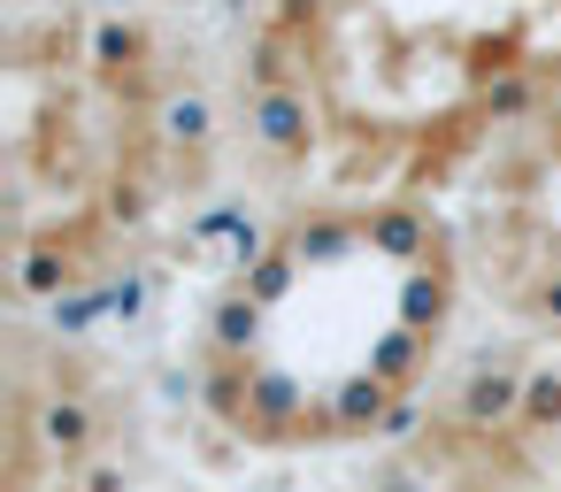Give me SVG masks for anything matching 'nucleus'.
<instances>
[{
    "mask_svg": "<svg viewBox=\"0 0 561 492\" xmlns=\"http://www.w3.org/2000/svg\"><path fill=\"white\" fill-rule=\"evenodd\" d=\"M523 385H530V369L477 362V369L461 377V400H454L461 431H500V423H515V415H523Z\"/></svg>",
    "mask_w": 561,
    "mask_h": 492,
    "instance_id": "1",
    "label": "nucleus"
},
{
    "mask_svg": "<svg viewBox=\"0 0 561 492\" xmlns=\"http://www.w3.org/2000/svg\"><path fill=\"white\" fill-rule=\"evenodd\" d=\"M239 423L262 431V438L308 423V385H300L293 369H254V377H247V415H239Z\"/></svg>",
    "mask_w": 561,
    "mask_h": 492,
    "instance_id": "2",
    "label": "nucleus"
},
{
    "mask_svg": "<svg viewBox=\"0 0 561 492\" xmlns=\"http://www.w3.org/2000/svg\"><path fill=\"white\" fill-rule=\"evenodd\" d=\"M247 124H254V139L277 147V155H308V139H316V116H308V93H300V85L254 93V101H247Z\"/></svg>",
    "mask_w": 561,
    "mask_h": 492,
    "instance_id": "3",
    "label": "nucleus"
},
{
    "mask_svg": "<svg viewBox=\"0 0 561 492\" xmlns=\"http://www.w3.org/2000/svg\"><path fill=\"white\" fill-rule=\"evenodd\" d=\"M32 423H39V446H47L55 461H85V454H93V438H101V415H93L78 392H55Z\"/></svg>",
    "mask_w": 561,
    "mask_h": 492,
    "instance_id": "4",
    "label": "nucleus"
},
{
    "mask_svg": "<svg viewBox=\"0 0 561 492\" xmlns=\"http://www.w3.org/2000/svg\"><path fill=\"white\" fill-rule=\"evenodd\" d=\"M362 239H369L377 254H392V262H415V254L431 247V216L408 208V201H385V208L362 216Z\"/></svg>",
    "mask_w": 561,
    "mask_h": 492,
    "instance_id": "5",
    "label": "nucleus"
},
{
    "mask_svg": "<svg viewBox=\"0 0 561 492\" xmlns=\"http://www.w3.org/2000/svg\"><path fill=\"white\" fill-rule=\"evenodd\" d=\"M385 415H392V385L377 369H354L331 392V431H385Z\"/></svg>",
    "mask_w": 561,
    "mask_h": 492,
    "instance_id": "6",
    "label": "nucleus"
},
{
    "mask_svg": "<svg viewBox=\"0 0 561 492\" xmlns=\"http://www.w3.org/2000/svg\"><path fill=\"white\" fill-rule=\"evenodd\" d=\"M285 247H293L300 262H339L346 247H369V239H362V216H308Z\"/></svg>",
    "mask_w": 561,
    "mask_h": 492,
    "instance_id": "7",
    "label": "nucleus"
},
{
    "mask_svg": "<svg viewBox=\"0 0 561 492\" xmlns=\"http://www.w3.org/2000/svg\"><path fill=\"white\" fill-rule=\"evenodd\" d=\"M262 339V308L247 300V293H231V300H216V316H208V346L224 354V362H247V346Z\"/></svg>",
    "mask_w": 561,
    "mask_h": 492,
    "instance_id": "8",
    "label": "nucleus"
},
{
    "mask_svg": "<svg viewBox=\"0 0 561 492\" xmlns=\"http://www.w3.org/2000/svg\"><path fill=\"white\" fill-rule=\"evenodd\" d=\"M162 139L185 147V155H201V147L216 139V108H208V93H170V101H162Z\"/></svg>",
    "mask_w": 561,
    "mask_h": 492,
    "instance_id": "9",
    "label": "nucleus"
},
{
    "mask_svg": "<svg viewBox=\"0 0 561 492\" xmlns=\"http://www.w3.org/2000/svg\"><path fill=\"white\" fill-rule=\"evenodd\" d=\"M16 277H24L32 300H62V293H70V247H55V239L24 247V254H16Z\"/></svg>",
    "mask_w": 561,
    "mask_h": 492,
    "instance_id": "10",
    "label": "nucleus"
},
{
    "mask_svg": "<svg viewBox=\"0 0 561 492\" xmlns=\"http://www.w3.org/2000/svg\"><path fill=\"white\" fill-rule=\"evenodd\" d=\"M400 323L423 331V339L446 323V277H438V270H415V277L400 285Z\"/></svg>",
    "mask_w": 561,
    "mask_h": 492,
    "instance_id": "11",
    "label": "nucleus"
},
{
    "mask_svg": "<svg viewBox=\"0 0 561 492\" xmlns=\"http://www.w3.org/2000/svg\"><path fill=\"white\" fill-rule=\"evenodd\" d=\"M423 354H431V346H423V331H408V323H392V331H385V339L369 346V369H377L385 385H408V377L423 369Z\"/></svg>",
    "mask_w": 561,
    "mask_h": 492,
    "instance_id": "12",
    "label": "nucleus"
},
{
    "mask_svg": "<svg viewBox=\"0 0 561 492\" xmlns=\"http://www.w3.org/2000/svg\"><path fill=\"white\" fill-rule=\"evenodd\" d=\"M293 277H300V254H293V247H270L262 262H247V285H239V293H247L254 308H270V300L293 293Z\"/></svg>",
    "mask_w": 561,
    "mask_h": 492,
    "instance_id": "13",
    "label": "nucleus"
},
{
    "mask_svg": "<svg viewBox=\"0 0 561 492\" xmlns=\"http://www.w3.org/2000/svg\"><path fill=\"white\" fill-rule=\"evenodd\" d=\"M515 431H561V369H530Z\"/></svg>",
    "mask_w": 561,
    "mask_h": 492,
    "instance_id": "14",
    "label": "nucleus"
},
{
    "mask_svg": "<svg viewBox=\"0 0 561 492\" xmlns=\"http://www.w3.org/2000/svg\"><path fill=\"white\" fill-rule=\"evenodd\" d=\"M139 55H147V39H139L124 16H108V24L93 32V62H101V70H131Z\"/></svg>",
    "mask_w": 561,
    "mask_h": 492,
    "instance_id": "15",
    "label": "nucleus"
},
{
    "mask_svg": "<svg viewBox=\"0 0 561 492\" xmlns=\"http://www.w3.org/2000/svg\"><path fill=\"white\" fill-rule=\"evenodd\" d=\"M93 316H108V293H62L55 300V331H85Z\"/></svg>",
    "mask_w": 561,
    "mask_h": 492,
    "instance_id": "16",
    "label": "nucleus"
},
{
    "mask_svg": "<svg viewBox=\"0 0 561 492\" xmlns=\"http://www.w3.org/2000/svg\"><path fill=\"white\" fill-rule=\"evenodd\" d=\"M523 308H530L538 323H553V331H561V270H546V277L523 293Z\"/></svg>",
    "mask_w": 561,
    "mask_h": 492,
    "instance_id": "17",
    "label": "nucleus"
},
{
    "mask_svg": "<svg viewBox=\"0 0 561 492\" xmlns=\"http://www.w3.org/2000/svg\"><path fill=\"white\" fill-rule=\"evenodd\" d=\"M523 108H530V78H500L484 93V116H523Z\"/></svg>",
    "mask_w": 561,
    "mask_h": 492,
    "instance_id": "18",
    "label": "nucleus"
},
{
    "mask_svg": "<svg viewBox=\"0 0 561 492\" xmlns=\"http://www.w3.org/2000/svg\"><path fill=\"white\" fill-rule=\"evenodd\" d=\"M139 300H147V285H139V277L108 285V316H139Z\"/></svg>",
    "mask_w": 561,
    "mask_h": 492,
    "instance_id": "19",
    "label": "nucleus"
},
{
    "mask_svg": "<svg viewBox=\"0 0 561 492\" xmlns=\"http://www.w3.org/2000/svg\"><path fill=\"white\" fill-rule=\"evenodd\" d=\"M78 492H124V469L116 461H101V469H85V484Z\"/></svg>",
    "mask_w": 561,
    "mask_h": 492,
    "instance_id": "20",
    "label": "nucleus"
},
{
    "mask_svg": "<svg viewBox=\"0 0 561 492\" xmlns=\"http://www.w3.org/2000/svg\"><path fill=\"white\" fill-rule=\"evenodd\" d=\"M408 431H415V408H408V400H400V408H392V415H385V438H408Z\"/></svg>",
    "mask_w": 561,
    "mask_h": 492,
    "instance_id": "21",
    "label": "nucleus"
},
{
    "mask_svg": "<svg viewBox=\"0 0 561 492\" xmlns=\"http://www.w3.org/2000/svg\"><path fill=\"white\" fill-rule=\"evenodd\" d=\"M385 492H415V477H385Z\"/></svg>",
    "mask_w": 561,
    "mask_h": 492,
    "instance_id": "22",
    "label": "nucleus"
},
{
    "mask_svg": "<svg viewBox=\"0 0 561 492\" xmlns=\"http://www.w3.org/2000/svg\"><path fill=\"white\" fill-rule=\"evenodd\" d=\"M101 9H124V0H101Z\"/></svg>",
    "mask_w": 561,
    "mask_h": 492,
    "instance_id": "23",
    "label": "nucleus"
}]
</instances>
